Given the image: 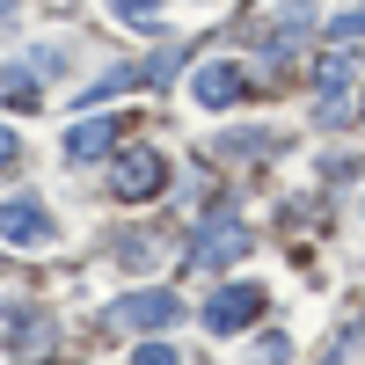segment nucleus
I'll use <instances>...</instances> for the list:
<instances>
[{
	"label": "nucleus",
	"mask_w": 365,
	"mask_h": 365,
	"mask_svg": "<svg viewBox=\"0 0 365 365\" xmlns=\"http://www.w3.org/2000/svg\"><path fill=\"white\" fill-rule=\"evenodd\" d=\"M161 182H168V161L154 154V146H132V154L117 161V197H125V205H139V197H154Z\"/></svg>",
	"instance_id": "39448f33"
},
{
	"label": "nucleus",
	"mask_w": 365,
	"mask_h": 365,
	"mask_svg": "<svg viewBox=\"0 0 365 365\" xmlns=\"http://www.w3.org/2000/svg\"><path fill=\"white\" fill-rule=\"evenodd\" d=\"M15 161H22V139H15L8 125H0V168H15Z\"/></svg>",
	"instance_id": "2eb2a0df"
},
{
	"label": "nucleus",
	"mask_w": 365,
	"mask_h": 365,
	"mask_svg": "<svg viewBox=\"0 0 365 365\" xmlns=\"http://www.w3.org/2000/svg\"><path fill=\"white\" fill-rule=\"evenodd\" d=\"M161 0H110V15H125V22H154Z\"/></svg>",
	"instance_id": "ddd939ff"
},
{
	"label": "nucleus",
	"mask_w": 365,
	"mask_h": 365,
	"mask_svg": "<svg viewBox=\"0 0 365 365\" xmlns=\"http://www.w3.org/2000/svg\"><path fill=\"white\" fill-rule=\"evenodd\" d=\"M117 329H175L182 322V299L175 292H132V299H117L110 307Z\"/></svg>",
	"instance_id": "20e7f679"
},
{
	"label": "nucleus",
	"mask_w": 365,
	"mask_h": 365,
	"mask_svg": "<svg viewBox=\"0 0 365 365\" xmlns=\"http://www.w3.org/2000/svg\"><path fill=\"white\" fill-rule=\"evenodd\" d=\"M132 365H175V351L168 344H146V351H132Z\"/></svg>",
	"instance_id": "4468645a"
},
{
	"label": "nucleus",
	"mask_w": 365,
	"mask_h": 365,
	"mask_svg": "<svg viewBox=\"0 0 365 365\" xmlns=\"http://www.w3.org/2000/svg\"><path fill=\"white\" fill-rule=\"evenodd\" d=\"M8 22H15V0H0V29H8Z\"/></svg>",
	"instance_id": "dca6fc26"
},
{
	"label": "nucleus",
	"mask_w": 365,
	"mask_h": 365,
	"mask_svg": "<svg viewBox=\"0 0 365 365\" xmlns=\"http://www.w3.org/2000/svg\"><path fill=\"white\" fill-rule=\"evenodd\" d=\"M190 96H197V110H234L241 96H249V81H241L234 58H212V66L190 73Z\"/></svg>",
	"instance_id": "7ed1b4c3"
},
{
	"label": "nucleus",
	"mask_w": 365,
	"mask_h": 365,
	"mask_svg": "<svg viewBox=\"0 0 365 365\" xmlns=\"http://www.w3.org/2000/svg\"><path fill=\"white\" fill-rule=\"evenodd\" d=\"M51 234H58V220L44 212V197H29V190L0 197V241H15V249H44Z\"/></svg>",
	"instance_id": "f257e3e1"
},
{
	"label": "nucleus",
	"mask_w": 365,
	"mask_h": 365,
	"mask_svg": "<svg viewBox=\"0 0 365 365\" xmlns=\"http://www.w3.org/2000/svg\"><path fill=\"white\" fill-rule=\"evenodd\" d=\"M351 37H365V0H358V8H344V15H336V44H351Z\"/></svg>",
	"instance_id": "f8f14e48"
},
{
	"label": "nucleus",
	"mask_w": 365,
	"mask_h": 365,
	"mask_svg": "<svg viewBox=\"0 0 365 365\" xmlns=\"http://www.w3.org/2000/svg\"><path fill=\"white\" fill-rule=\"evenodd\" d=\"M358 212H365V205H358Z\"/></svg>",
	"instance_id": "f3484780"
},
{
	"label": "nucleus",
	"mask_w": 365,
	"mask_h": 365,
	"mask_svg": "<svg viewBox=\"0 0 365 365\" xmlns=\"http://www.w3.org/2000/svg\"><path fill=\"white\" fill-rule=\"evenodd\" d=\"M175 66H182V44H168V51H154V58H146V81H175Z\"/></svg>",
	"instance_id": "9d476101"
},
{
	"label": "nucleus",
	"mask_w": 365,
	"mask_h": 365,
	"mask_svg": "<svg viewBox=\"0 0 365 365\" xmlns=\"http://www.w3.org/2000/svg\"><path fill=\"white\" fill-rule=\"evenodd\" d=\"M190 256H197V263H234V256H249V227H241V220H212V227L190 241Z\"/></svg>",
	"instance_id": "423d86ee"
},
{
	"label": "nucleus",
	"mask_w": 365,
	"mask_h": 365,
	"mask_svg": "<svg viewBox=\"0 0 365 365\" xmlns=\"http://www.w3.org/2000/svg\"><path fill=\"white\" fill-rule=\"evenodd\" d=\"M0 96H8L15 110H37V73H29V66H8V73H0Z\"/></svg>",
	"instance_id": "1a4fd4ad"
},
{
	"label": "nucleus",
	"mask_w": 365,
	"mask_h": 365,
	"mask_svg": "<svg viewBox=\"0 0 365 365\" xmlns=\"http://www.w3.org/2000/svg\"><path fill=\"white\" fill-rule=\"evenodd\" d=\"M110 139H117V125H73V139H66V161H73V168H88L96 154H110Z\"/></svg>",
	"instance_id": "6e6552de"
},
{
	"label": "nucleus",
	"mask_w": 365,
	"mask_h": 365,
	"mask_svg": "<svg viewBox=\"0 0 365 365\" xmlns=\"http://www.w3.org/2000/svg\"><path fill=\"white\" fill-rule=\"evenodd\" d=\"M263 314V285H220L205 299V329H220V336H234V329H249Z\"/></svg>",
	"instance_id": "f03ea898"
},
{
	"label": "nucleus",
	"mask_w": 365,
	"mask_h": 365,
	"mask_svg": "<svg viewBox=\"0 0 365 365\" xmlns=\"http://www.w3.org/2000/svg\"><path fill=\"white\" fill-rule=\"evenodd\" d=\"M117 256H125L132 270H146V256H154V241H146V234H125V241H117Z\"/></svg>",
	"instance_id": "9b49d317"
},
{
	"label": "nucleus",
	"mask_w": 365,
	"mask_h": 365,
	"mask_svg": "<svg viewBox=\"0 0 365 365\" xmlns=\"http://www.w3.org/2000/svg\"><path fill=\"white\" fill-rule=\"evenodd\" d=\"M8 322H15V329H8V344H15V351H44V344H51V314H37V307H15Z\"/></svg>",
	"instance_id": "0eeeda50"
}]
</instances>
